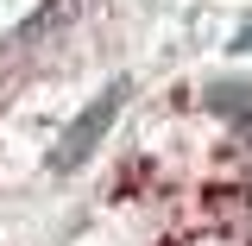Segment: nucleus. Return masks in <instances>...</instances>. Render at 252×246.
Returning a JSON list of instances; mask_svg holds the SVG:
<instances>
[{"label":"nucleus","instance_id":"nucleus-1","mask_svg":"<svg viewBox=\"0 0 252 246\" xmlns=\"http://www.w3.org/2000/svg\"><path fill=\"white\" fill-rule=\"evenodd\" d=\"M120 101H126V82H114L101 101H89V107L76 114V126L51 145V177H69V171H76V164H82V158L107 139V126H114V114H120Z\"/></svg>","mask_w":252,"mask_h":246},{"label":"nucleus","instance_id":"nucleus-2","mask_svg":"<svg viewBox=\"0 0 252 246\" xmlns=\"http://www.w3.org/2000/svg\"><path fill=\"white\" fill-rule=\"evenodd\" d=\"M195 107H202V114H215L220 126H233L240 139H252V82H246V76L208 82V89L195 95Z\"/></svg>","mask_w":252,"mask_h":246},{"label":"nucleus","instance_id":"nucleus-3","mask_svg":"<svg viewBox=\"0 0 252 246\" xmlns=\"http://www.w3.org/2000/svg\"><path fill=\"white\" fill-rule=\"evenodd\" d=\"M233 51H252V19H246L240 32H233Z\"/></svg>","mask_w":252,"mask_h":246}]
</instances>
